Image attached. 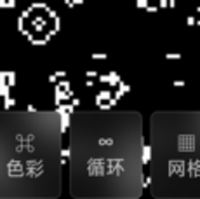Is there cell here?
Instances as JSON below:
<instances>
[{
  "instance_id": "obj_1",
  "label": "cell",
  "mask_w": 200,
  "mask_h": 199,
  "mask_svg": "<svg viewBox=\"0 0 200 199\" xmlns=\"http://www.w3.org/2000/svg\"><path fill=\"white\" fill-rule=\"evenodd\" d=\"M70 194L138 199L143 194V119L134 110H77L70 117Z\"/></svg>"
},
{
  "instance_id": "obj_2",
  "label": "cell",
  "mask_w": 200,
  "mask_h": 199,
  "mask_svg": "<svg viewBox=\"0 0 200 199\" xmlns=\"http://www.w3.org/2000/svg\"><path fill=\"white\" fill-rule=\"evenodd\" d=\"M63 126L56 110H0V199L61 194Z\"/></svg>"
},
{
  "instance_id": "obj_3",
  "label": "cell",
  "mask_w": 200,
  "mask_h": 199,
  "mask_svg": "<svg viewBox=\"0 0 200 199\" xmlns=\"http://www.w3.org/2000/svg\"><path fill=\"white\" fill-rule=\"evenodd\" d=\"M150 192L200 199V110H158L150 117Z\"/></svg>"
}]
</instances>
